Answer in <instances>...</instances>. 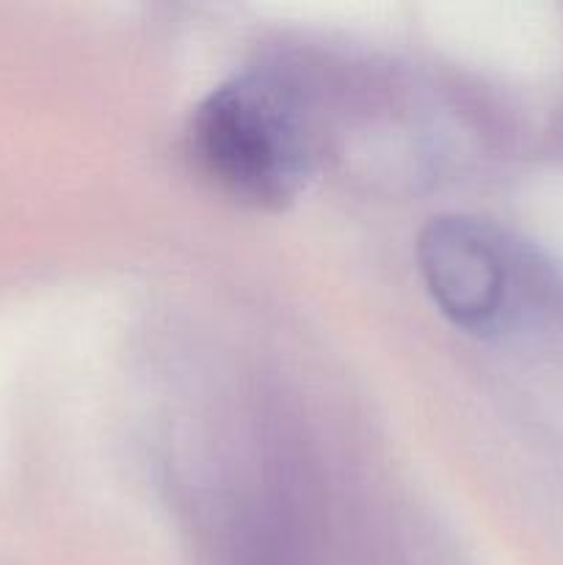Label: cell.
<instances>
[{
    "mask_svg": "<svg viewBox=\"0 0 563 565\" xmlns=\"http://www.w3.org/2000/svg\"><path fill=\"white\" fill-rule=\"evenodd\" d=\"M425 287L458 329L489 337L513 315L511 259L500 237L467 215H439L417 241Z\"/></svg>",
    "mask_w": 563,
    "mask_h": 565,
    "instance_id": "obj_2",
    "label": "cell"
},
{
    "mask_svg": "<svg viewBox=\"0 0 563 565\" xmlns=\"http://www.w3.org/2000/svg\"><path fill=\"white\" fill-rule=\"evenodd\" d=\"M191 143L199 166L254 207H285L307 182L309 152L296 110L259 77L213 88L193 114Z\"/></svg>",
    "mask_w": 563,
    "mask_h": 565,
    "instance_id": "obj_1",
    "label": "cell"
}]
</instances>
